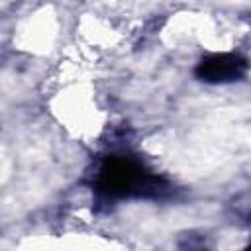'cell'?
<instances>
[{
    "instance_id": "6da1fadb",
    "label": "cell",
    "mask_w": 251,
    "mask_h": 251,
    "mask_svg": "<svg viewBox=\"0 0 251 251\" xmlns=\"http://www.w3.org/2000/svg\"><path fill=\"white\" fill-rule=\"evenodd\" d=\"M92 190L100 200L122 198H165L171 186L139 159L131 155H108L98 165Z\"/></svg>"
},
{
    "instance_id": "7a4b0ae2",
    "label": "cell",
    "mask_w": 251,
    "mask_h": 251,
    "mask_svg": "<svg viewBox=\"0 0 251 251\" xmlns=\"http://www.w3.org/2000/svg\"><path fill=\"white\" fill-rule=\"evenodd\" d=\"M249 71V61L237 53H214L204 59L194 69V75L202 82L224 84L241 80Z\"/></svg>"
}]
</instances>
